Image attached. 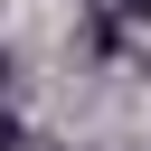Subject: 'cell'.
<instances>
[{"label":"cell","instance_id":"cell-1","mask_svg":"<svg viewBox=\"0 0 151 151\" xmlns=\"http://www.w3.org/2000/svg\"><path fill=\"white\" fill-rule=\"evenodd\" d=\"M0 151H19V123H9V113H0Z\"/></svg>","mask_w":151,"mask_h":151}]
</instances>
